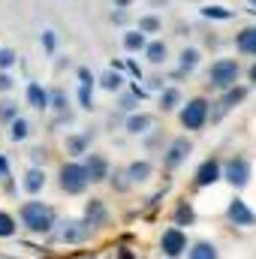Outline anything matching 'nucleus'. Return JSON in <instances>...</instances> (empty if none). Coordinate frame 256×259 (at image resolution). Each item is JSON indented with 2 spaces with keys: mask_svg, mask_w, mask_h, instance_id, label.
<instances>
[{
  "mask_svg": "<svg viewBox=\"0 0 256 259\" xmlns=\"http://www.w3.org/2000/svg\"><path fill=\"white\" fill-rule=\"evenodd\" d=\"M250 81H256V64L250 66Z\"/></svg>",
  "mask_w": 256,
  "mask_h": 259,
  "instance_id": "nucleus-43",
  "label": "nucleus"
},
{
  "mask_svg": "<svg viewBox=\"0 0 256 259\" xmlns=\"http://www.w3.org/2000/svg\"><path fill=\"white\" fill-rule=\"evenodd\" d=\"M106 217H109V214H106V205H103L100 199H91L88 208H84V220H88L91 226H103Z\"/></svg>",
  "mask_w": 256,
  "mask_h": 259,
  "instance_id": "nucleus-14",
  "label": "nucleus"
},
{
  "mask_svg": "<svg viewBox=\"0 0 256 259\" xmlns=\"http://www.w3.org/2000/svg\"><path fill=\"white\" fill-rule=\"evenodd\" d=\"M121 81H124V78H121L115 69H106V72L100 75V88H103V91H118V88H121Z\"/></svg>",
  "mask_w": 256,
  "mask_h": 259,
  "instance_id": "nucleus-25",
  "label": "nucleus"
},
{
  "mask_svg": "<svg viewBox=\"0 0 256 259\" xmlns=\"http://www.w3.org/2000/svg\"><path fill=\"white\" fill-rule=\"evenodd\" d=\"M190 142L187 139H175L172 145H169V151H166V157H163V166L166 169H178L184 160H187V154H190Z\"/></svg>",
  "mask_w": 256,
  "mask_h": 259,
  "instance_id": "nucleus-10",
  "label": "nucleus"
},
{
  "mask_svg": "<svg viewBox=\"0 0 256 259\" xmlns=\"http://www.w3.org/2000/svg\"><path fill=\"white\" fill-rule=\"evenodd\" d=\"M160 106H163V112H172V109H178V106H181V94H178L175 88H166V91H160Z\"/></svg>",
  "mask_w": 256,
  "mask_h": 259,
  "instance_id": "nucleus-22",
  "label": "nucleus"
},
{
  "mask_svg": "<svg viewBox=\"0 0 256 259\" xmlns=\"http://www.w3.org/2000/svg\"><path fill=\"white\" fill-rule=\"evenodd\" d=\"M15 118H18V106L12 100H3L0 103V124H12Z\"/></svg>",
  "mask_w": 256,
  "mask_h": 259,
  "instance_id": "nucleus-26",
  "label": "nucleus"
},
{
  "mask_svg": "<svg viewBox=\"0 0 256 259\" xmlns=\"http://www.w3.org/2000/svg\"><path fill=\"white\" fill-rule=\"evenodd\" d=\"M42 49H46L49 55L58 49V36H55V30H46V33H42Z\"/></svg>",
  "mask_w": 256,
  "mask_h": 259,
  "instance_id": "nucleus-34",
  "label": "nucleus"
},
{
  "mask_svg": "<svg viewBox=\"0 0 256 259\" xmlns=\"http://www.w3.org/2000/svg\"><path fill=\"white\" fill-rule=\"evenodd\" d=\"M124 49H127V52H145V49H148L145 33H142V30H130V33H124Z\"/></svg>",
  "mask_w": 256,
  "mask_h": 259,
  "instance_id": "nucleus-21",
  "label": "nucleus"
},
{
  "mask_svg": "<svg viewBox=\"0 0 256 259\" xmlns=\"http://www.w3.org/2000/svg\"><path fill=\"white\" fill-rule=\"evenodd\" d=\"M46 187V172L42 169H27V175H24V190L27 193H39Z\"/></svg>",
  "mask_w": 256,
  "mask_h": 259,
  "instance_id": "nucleus-17",
  "label": "nucleus"
},
{
  "mask_svg": "<svg viewBox=\"0 0 256 259\" xmlns=\"http://www.w3.org/2000/svg\"><path fill=\"white\" fill-rule=\"evenodd\" d=\"M250 6H253V12H256V0H250Z\"/></svg>",
  "mask_w": 256,
  "mask_h": 259,
  "instance_id": "nucleus-44",
  "label": "nucleus"
},
{
  "mask_svg": "<svg viewBox=\"0 0 256 259\" xmlns=\"http://www.w3.org/2000/svg\"><path fill=\"white\" fill-rule=\"evenodd\" d=\"M127 69L133 72V75H139V64H136V61H127Z\"/></svg>",
  "mask_w": 256,
  "mask_h": 259,
  "instance_id": "nucleus-40",
  "label": "nucleus"
},
{
  "mask_svg": "<svg viewBox=\"0 0 256 259\" xmlns=\"http://www.w3.org/2000/svg\"><path fill=\"white\" fill-rule=\"evenodd\" d=\"M166 55H169V49H166L163 39H154V42H148V49H145V58H148L151 64H163Z\"/></svg>",
  "mask_w": 256,
  "mask_h": 259,
  "instance_id": "nucleus-19",
  "label": "nucleus"
},
{
  "mask_svg": "<svg viewBox=\"0 0 256 259\" xmlns=\"http://www.w3.org/2000/svg\"><path fill=\"white\" fill-rule=\"evenodd\" d=\"M21 223L30 229V232H52L55 229V211L52 205L46 202H24L21 205Z\"/></svg>",
  "mask_w": 256,
  "mask_h": 259,
  "instance_id": "nucleus-1",
  "label": "nucleus"
},
{
  "mask_svg": "<svg viewBox=\"0 0 256 259\" xmlns=\"http://www.w3.org/2000/svg\"><path fill=\"white\" fill-rule=\"evenodd\" d=\"M127 178H130V184H145V181L151 178V163H148V160H136V163H130L127 166Z\"/></svg>",
  "mask_w": 256,
  "mask_h": 259,
  "instance_id": "nucleus-13",
  "label": "nucleus"
},
{
  "mask_svg": "<svg viewBox=\"0 0 256 259\" xmlns=\"http://www.w3.org/2000/svg\"><path fill=\"white\" fill-rule=\"evenodd\" d=\"M178 58H181L178 64H181V69H184V72H190V69H196V66H199V52H196V49H184Z\"/></svg>",
  "mask_w": 256,
  "mask_h": 259,
  "instance_id": "nucleus-27",
  "label": "nucleus"
},
{
  "mask_svg": "<svg viewBox=\"0 0 256 259\" xmlns=\"http://www.w3.org/2000/svg\"><path fill=\"white\" fill-rule=\"evenodd\" d=\"M187 259H220V253H217V247L211 241H196L187 250Z\"/></svg>",
  "mask_w": 256,
  "mask_h": 259,
  "instance_id": "nucleus-16",
  "label": "nucleus"
},
{
  "mask_svg": "<svg viewBox=\"0 0 256 259\" xmlns=\"http://www.w3.org/2000/svg\"><path fill=\"white\" fill-rule=\"evenodd\" d=\"M88 259H91V256H88Z\"/></svg>",
  "mask_w": 256,
  "mask_h": 259,
  "instance_id": "nucleus-45",
  "label": "nucleus"
},
{
  "mask_svg": "<svg viewBox=\"0 0 256 259\" xmlns=\"http://www.w3.org/2000/svg\"><path fill=\"white\" fill-rule=\"evenodd\" d=\"M238 72H241L238 61H229V58H223V61L211 64V69H208V81H211L214 88H220V91H229V88H235V81H238Z\"/></svg>",
  "mask_w": 256,
  "mask_h": 259,
  "instance_id": "nucleus-3",
  "label": "nucleus"
},
{
  "mask_svg": "<svg viewBox=\"0 0 256 259\" xmlns=\"http://www.w3.org/2000/svg\"><path fill=\"white\" fill-rule=\"evenodd\" d=\"M223 178V166H220V160H205L199 169H196V187H211L214 181H220Z\"/></svg>",
  "mask_w": 256,
  "mask_h": 259,
  "instance_id": "nucleus-8",
  "label": "nucleus"
},
{
  "mask_svg": "<svg viewBox=\"0 0 256 259\" xmlns=\"http://www.w3.org/2000/svg\"><path fill=\"white\" fill-rule=\"evenodd\" d=\"M27 136H30V124H27L24 118H15V121L9 124V139H12V142H24Z\"/></svg>",
  "mask_w": 256,
  "mask_h": 259,
  "instance_id": "nucleus-23",
  "label": "nucleus"
},
{
  "mask_svg": "<svg viewBox=\"0 0 256 259\" xmlns=\"http://www.w3.org/2000/svg\"><path fill=\"white\" fill-rule=\"evenodd\" d=\"M112 21H118V24H124V21H127V12H124V9H118V12L112 15Z\"/></svg>",
  "mask_w": 256,
  "mask_h": 259,
  "instance_id": "nucleus-39",
  "label": "nucleus"
},
{
  "mask_svg": "<svg viewBox=\"0 0 256 259\" xmlns=\"http://www.w3.org/2000/svg\"><path fill=\"white\" fill-rule=\"evenodd\" d=\"M91 184V175H88V166L84 163H64L61 166V190L69 196H78L88 190Z\"/></svg>",
  "mask_w": 256,
  "mask_h": 259,
  "instance_id": "nucleus-2",
  "label": "nucleus"
},
{
  "mask_svg": "<svg viewBox=\"0 0 256 259\" xmlns=\"http://www.w3.org/2000/svg\"><path fill=\"white\" fill-rule=\"evenodd\" d=\"M244 97H247V88H229L226 97H223V103H220V109H232V106H238Z\"/></svg>",
  "mask_w": 256,
  "mask_h": 259,
  "instance_id": "nucleus-24",
  "label": "nucleus"
},
{
  "mask_svg": "<svg viewBox=\"0 0 256 259\" xmlns=\"http://www.w3.org/2000/svg\"><path fill=\"white\" fill-rule=\"evenodd\" d=\"M139 30L142 33H157L160 30V18L157 15H142L139 18Z\"/></svg>",
  "mask_w": 256,
  "mask_h": 259,
  "instance_id": "nucleus-30",
  "label": "nucleus"
},
{
  "mask_svg": "<svg viewBox=\"0 0 256 259\" xmlns=\"http://www.w3.org/2000/svg\"><path fill=\"white\" fill-rule=\"evenodd\" d=\"M12 235H15V220L12 214L0 211V238H12Z\"/></svg>",
  "mask_w": 256,
  "mask_h": 259,
  "instance_id": "nucleus-29",
  "label": "nucleus"
},
{
  "mask_svg": "<svg viewBox=\"0 0 256 259\" xmlns=\"http://www.w3.org/2000/svg\"><path fill=\"white\" fill-rule=\"evenodd\" d=\"M78 81H81V88H94V75H91L84 66L78 69Z\"/></svg>",
  "mask_w": 256,
  "mask_h": 259,
  "instance_id": "nucleus-35",
  "label": "nucleus"
},
{
  "mask_svg": "<svg viewBox=\"0 0 256 259\" xmlns=\"http://www.w3.org/2000/svg\"><path fill=\"white\" fill-rule=\"evenodd\" d=\"M94 139V133H81V136H69L66 139V151L72 154V157H78V154H84V148H88V142Z\"/></svg>",
  "mask_w": 256,
  "mask_h": 259,
  "instance_id": "nucleus-20",
  "label": "nucleus"
},
{
  "mask_svg": "<svg viewBox=\"0 0 256 259\" xmlns=\"http://www.w3.org/2000/svg\"><path fill=\"white\" fill-rule=\"evenodd\" d=\"M223 178H226L235 190L247 187V181H250V163H247L241 154L229 157V160H226V166H223Z\"/></svg>",
  "mask_w": 256,
  "mask_h": 259,
  "instance_id": "nucleus-5",
  "label": "nucleus"
},
{
  "mask_svg": "<svg viewBox=\"0 0 256 259\" xmlns=\"http://www.w3.org/2000/svg\"><path fill=\"white\" fill-rule=\"evenodd\" d=\"M175 220H178V226H187V223H193V208L187 205V202H181V205H178Z\"/></svg>",
  "mask_w": 256,
  "mask_h": 259,
  "instance_id": "nucleus-31",
  "label": "nucleus"
},
{
  "mask_svg": "<svg viewBox=\"0 0 256 259\" xmlns=\"http://www.w3.org/2000/svg\"><path fill=\"white\" fill-rule=\"evenodd\" d=\"M52 109L55 112H66V94L64 91H52Z\"/></svg>",
  "mask_w": 256,
  "mask_h": 259,
  "instance_id": "nucleus-33",
  "label": "nucleus"
},
{
  "mask_svg": "<svg viewBox=\"0 0 256 259\" xmlns=\"http://www.w3.org/2000/svg\"><path fill=\"white\" fill-rule=\"evenodd\" d=\"M18 61V55L12 52V49H0V69H9V66H15Z\"/></svg>",
  "mask_w": 256,
  "mask_h": 259,
  "instance_id": "nucleus-32",
  "label": "nucleus"
},
{
  "mask_svg": "<svg viewBox=\"0 0 256 259\" xmlns=\"http://www.w3.org/2000/svg\"><path fill=\"white\" fill-rule=\"evenodd\" d=\"M0 91H3V94L12 91V75H9V72H0Z\"/></svg>",
  "mask_w": 256,
  "mask_h": 259,
  "instance_id": "nucleus-37",
  "label": "nucleus"
},
{
  "mask_svg": "<svg viewBox=\"0 0 256 259\" xmlns=\"http://www.w3.org/2000/svg\"><path fill=\"white\" fill-rule=\"evenodd\" d=\"M78 100H81L84 109H91V106H94V100H91V88H81V91H78Z\"/></svg>",
  "mask_w": 256,
  "mask_h": 259,
  "instance_id": "nucleus-36",
  "label": "nucleus"
},
{
  "mask_svg": "<svg viewBox=\"0 0 256 259\" xmlns=\"http://www.w3.org/2000/svg\"><path fill=\"white\" fill-rule=\"evenodd\" d=\"M151 124H154V118H151V115H130V118H127V133L142 136V133H148V130H151Z\"/></svg>",
  "mask_w": 256,
  "mask_h": 259,
  "instance_id": "nucleus-18",
  "label": "nucleus"
},
{
  "mask_svg": "<svg viewBox=\"0 0 256 259\" xmlns=\"http://www.w3.org/2000/svg\"><path fill=\"white\" fill-rule=\"evenodd\" d=\"M202 15H205V18H217V21H226V18H232L235 12H232V9H226V6H205V9H202Z\"/></svg>",
  "mask_w": 256,
  "mask_h": 259,
  "instance_id": "nucleus-28",
  "label": "nucleus"
},
{
  "mask_svg": "<svg viewBox=\"0 0 256 259\" xmlns=\"http://www.w3.org/2000/svg\"><path fill=\"white\" fill-rule=\"evenodd\" d=\"M205 121H208V100L205 97L187 100L184 109H181V124H184V130H202Z\"/></svg>",
  "mask_w": 256,
  "mask_h": 259,
  "instance_id": "nucleus-4",
  "label": "nucleus"
},
{
  "mask_svg": "<svg viewBox=\"0 0 256 259\" xmlns=\"http://www.w3.org/2000/svg\"><path fill=\"white\" fill-rule=\"evenodd\" d=\"M226 217H229L235 226H253V223H256V214L247 208V202H244V199H232V202H229V208H226Z\"/></svg>",
  "mask_w": 256,
  "mask_h": 259,
  "instance_id": "nucleus-9",
  "label": "nucleus"
},
{
  "mask_svg": "<svg viewBox=\"0 0 256 259\" xmlns=\"http://www.w3.org/2000/svg\"><path fill=\"white\" fill-rule=\"evenodd\" d=\"M118 259H136V256H133L130 250H121V253H118Z\"/></svg>",
  "mask_w": 256,
  "mask_h": 259,
  "instance_id": "nucleus-42",
  "label": "nucleus"
},
{
  "mask_svg": "<svg viewBox=\"0 0 256 259\" xmlns=\"http://www.w3.org/2000/svg\"><path fill=\"white\" fill-rule=\"evenodd\" d=\"M130 3H133V0H115V6H118V9H127Z\"/></svg>",
  "mask_w": 256,
  "mask_h": 259,
  "instance_id": "nucleus-41",
  "label": "nucleus"
},
{
  "mask_svg": "<svg viewBox=\"0 0 256 259\" xmlns=\"http://www.w3.org/2000/svg\"><path fill=\"white\" fill-rule=\"evenodd\" d=\"M235 49L241 55H256V27H244L238 36H235Z\"/></svg>",
  "mask_w": 256,
  "mask_h": 259,
  "instance_id": "nucleus-15",
  "label": "nucleus"
},
{
  "mask_svg": "<svg viewBox=\"0 0 256 259\" xmlns=\"http://www.w3.org/2000/svg\"><path fill=\"white\" fill-rule=\"evenodd\" d=\"M84 166H88L91 184H100V181H106V178H109V160H106L103 154H88Z\"/></svg>",
  "mask_w": 256,
  "mask_h": 259,
  "instance_id": "nucleus-11",
  "label": "nucleus"
},
{
  "mask_svg": "<svg viewBox=\"0 0 256 259\" xmlns=\"http://www.w3.org/2000/svg\"><path fill=\"white\" fill-rule=\"evenodd\" d=\"M91 223L88 220H66L61 223V229L55 232L58 235V241H64V244H78V241H84L88 235H91Z\"/></svg>",
  "mask_w": 256,
  "mask_h": 259,
  "instance_id": "nucleus-6",
  "label": "nucleus"
},
{
  "mask_svg": "<svg viewBox=\"0 0 256 259\" xmlns=\"http://www.w3.org/2000/svg\"><path fill=\"white\" fill-rule=\"evenodd\" d=\"M160 250H163L169 259H175V256H181V253H187V235H184L178 226L166 229V232H163V238H160Z\"/></svg>",
  "mask_w": 256,
  "mask_h": 259,
  "instance_id": "nucleus-7",
  "label": "nucleus"
},
{
  "mask_svg": "<svg viewBox=\"0 0 256 259\" xmlns=\"http://www.w3.org/2000/svg\"><path fill=\"white\" fill-rule=\"evenodd\" d=\"M27 103H30L33 109H39V112H42V109H49V106H52V94H49L42 84L30 81V84H27Z\"/></svg>",
  "mask_w": 256,
  "mask_h": 259,
  "instance_id": "nucleus-12",
  "label": "nucleus"
},
{
  "mask_svg": "<svg viewBox=\"0 0 256 259\" xmlns=\"http://www.w3.org/2000/svg\"><path fill=\"white\" fill-rule=\"evenodd\" d=\"M9 178V163H6V157L0 154V181H6Z\"/></svg>",
  "mask_w": 256,
  "mask_h": 259,
  "instance_id": "nucleus-38",
  "label": "nucleus"
}]
</instances>
